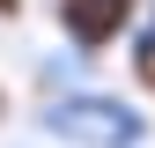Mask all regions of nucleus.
<instances>
[{"instance_id": "5", "label": "nucleus", "mask_w": 155, "mask_h": 148, "mask_svg": "<svg viewBox=\"0 0 155 148\" xmlns=\"http://www.w3.org/2000/svg\"><path fill=\"white\" fill-rule=\"evenodd\" d=\"M8 111H15V96H8V82H0V119H8Z\"/></svg>"}, {"instance_id": "1", "label": "nucleus", "mask_w": 155, "mask_h": 148, "mask_svg": "<svg viewBox=\"0 0 155 148\" xmlns=\"http://www.w3.org/2000/svg\"><path fill=\"white\" fill-rule=\"evenodd\" d=\"M37 126L67 148H148V111L133 96H118V89H89V82L45 96Z\"/></svg>"}, {"instance_id": "4", "label": "nucleus", "mask_w": 155, "mask_h": 148, "mask_svg": "<svg viewBox=\"0 0 155 148\" xmlns=\"http://www.w3.org/2000/svg\"><path fill=\"white\" fill-rule=\"evenodd\" d=\"M30 15V0H0V22H22Z\"/></svg>"}, {"instance_id": "2", "label": "nucleus", "mask_w": 155, "mask_h": 148, "mask_svg": "<svg viewBox=\"0 0 155 148\" xmlns=\"http://www.w3.org/2000/svg\"><path fill=\"white\" fill-rule=\"evenodd\" d=\"M52 30H59V45L74 59H104V52H118L133 30H140V0H52Z\"/></svg>"}, {"instance_id": "6", "label": "nucleus", "mask_w": 155, "mask_h": 148, "mask_svg": "<svg viewBox=\"0 0 155 148\" xmlns=\"http://www.w3.org/2000/svg\"><path fill=\"white\" fill-rule=\"evenodd\" d=\"M140 30H148V37H155V0H148V22H140Z\"/></svg>"}, {"instance_id": "3", "label": "nucleus", "mask_w": 155, "mask_h": 148, "mask_svg": "<svg viewBox=\"0 0 155 148\" xmlns=\"http://www.w3.org/2000/svg\"><path fill=\"white\" fill-rule=\"evenodd\" d=\"M126 67H133V89H148V96H155V37H148V30L126 37Z\"/></svg>"}]
</instances>
